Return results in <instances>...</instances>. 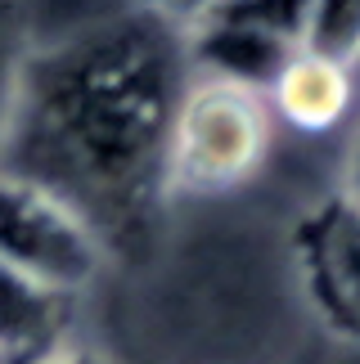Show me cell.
Wrapping results in <instances>:
<instances>
[{"label": "cell", "mask_w": 360, "mask_h": 364, "mask_svg": "<svg viewBox=\"0 0 360 364\" xmlns=\"http://www.w3.org/2000/svg\"><path fill=\"white\" fill-rule=\"evenodd\" d=\"M185 73V36L135 5L36 41L0 176L63 203L108 257L144 247L171 203L167 139Z\"/></svg>", "instance_id": "cell-1"}, {"label": "cell", "mask_w": 360, "mask_h": 364, "mask_svg": "<svg viewBox=\"0 0 360 364\" xmlns=\"http://www.w3.org/2000/svg\"><path fill=\"white\" fill-rule=\"evenodd\" d=\"M275 113L266 90L248 77L194 63L180 86L171 139H167V193H230L270 162L275 149Z\"/></svg>", "instance_id": "cell-2"}, {"label": "cell", "mask_w": 360, "mask_h": 364, "mask_svg": "<svg viewBox=\"0 0 360 364\" xmlns=\"http://www.w3.org/2000/svg\"><path fill=\"white\" fill-rule=\"evenodd\" d=\"M104 243L63 203L32 189L27 180L0 176V265H14L41 284L81 297V288H90V279L104 270Z\"/></svg>", "instance_id": "cell-3"}, {"label": "cell", "mask_w": 360, "mask_h": 364, "mask_svg": "<svg viewBox=\"0 0 360 364\" xmlns=\"http://www.w3.org/2000/svg\"><path fill=\"white\" fill-rule=\"evenodd\" d=\"M266 104L275 126L302 135H334L360 113V73L311 50H288L266 77Z\"/></svg>", "instance_id": "cell-4"}, {"label": "cell", "mask_w": 360, "mask_h": 364, "mask_svg": "<svg viewBox=\"0 0 360 364\" xmlns=\"http://www.w3.org/2000/svg\"><path fill=\"white\" fill-rule=\"evenodd\" d=\"M77 297L0 265V364H41L73 342Z\"/></svg>", "instance_id": "cell-5"}, {"label": "cell", "mask_w": 360, "mask_h": 364, "mask_svg": "<svg viewBox=\"0 0 360 364\" xmlns=\"http://www.w3.org/2000/svg\"><path fill=\"white\" fill-rule=\"evenodd\" d=\"M307 270L324 315L360 338V216L338 198L307 230Z\"/></svg>", "instance_id": "cell-6"}, {"label": "cell", "mask_w": 360, "mask_h": 364, "mask_svg": "<svg viewBox=\"0 0 360 364\" xmlns=\"http://www.w3.org/2000/svg\"><path fill=\"white\" fill-rule=\"evenodd\" d=\"M293 46L360 73V0H297Z\"/></svg>", "instance_id": "cell-7"}, {"label": "cell", "mask_w": 360, "mask_h": 364, "mask_svg": "<svg viewBox=\"0 0 360 364\" xmlns=\"http://www.w3.org/2000/svg\"><path fill=\"white\" fill-rule=\"evenodd\" d=\"M32 46L36 41H32V27H27L23 0H0V144H5L9 113H14V100H18V81Z\"/></svg>", "instance_id": "cell-8"}, {"label": "cell", "mask_w": 360, "mask_h": 364, "mask_svg": "<svg viewBox=\"0 0 360 364\" xmlns=\"http://www.w3.org/2000/svg\"><path fill=\"white\" fill-rule=\"evenodd\" d=\"M342 207H351L360 216V113L351 126V139H347V166H342V193H338Z\"/></svg>", "instance_id": "cell-9"}, {"label": "cell", "mask_w": 360, "mask_h": 364, "mask_svg": "<svg viewBox=\"0 0 360 364\" xmlns=\"http://www.w3.org/2000/svg\"><path fill=\"white\" fill-rule=\"evenodd\" d=\"M41 364H113L108 355H100V351H90V346H77V342H68L63 351H54L50 360H41Z\"/></svg>", "instance_id": "cell-10"}]
</instances>
